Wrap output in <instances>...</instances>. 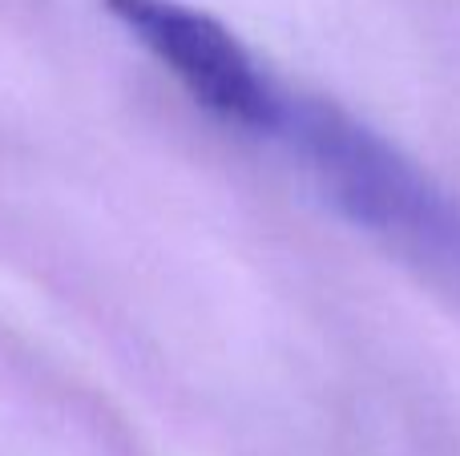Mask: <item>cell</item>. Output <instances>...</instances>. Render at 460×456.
<instances>
[{
  "instance_id": "1",
  "label": "cell",
  "mask_w": 460,
  "mask_h": 456,
  "mask_svg": "<svg viewBox=\"0 0 460 456\" xmlns=\"http://www.w3.org/2000/svg\"><path fill=\"white\" fill-rule=\"evenodd\" d=\"M323 194L367 234L460 279V202L376 129L319 97H287L279 134Z\"/></svg>"
},
{
  "instance_id": "2",
  "label": "cell",
  "mask_w": 460,
  "mask_h": 456,
  "mask_svg": "<svg viewBox=\"0 0 460 456\" xmlns=\"http://www.w3.org/2000/svg\"><path fill=\"white\" fill-rule=\"evenodd\" d=\"M105 8L202 110L251 134H279L291 93L223 21L182 0H105Z\"/></svg>"
}]
</instances>
